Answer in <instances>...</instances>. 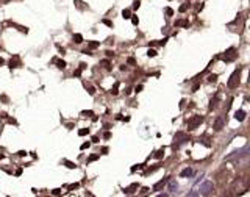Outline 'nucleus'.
Listing matches in <instances>:
<instances>
[{
    "mask_svg": "<svg viewBox=\"0 0 250 197\" xmlns=\"http://www.w3.org/2000/svg\"><path fill=\"white\" fill-rule=\"evenodd\" d=\"M239 78H241V69H236V71L231 74V77L228 78V83H227V86H228L230 89L238 88V85H239Z\"/></svg>",
    "mask_w": 250,
    "mask_h": 197,
    "instance_id": "nucleus-1",
    "label": "nucleus"
},
{
    "mask_svg": "<svg viewBox=\"0 0 250 197\" xmlns=\"http://www.w3.org/2000/svg\"><path fill=\"white\" fill-rule=\"evenodd\" d=\"M202 122H203V116H192L191 119H188V130H195Z\"/></svg>",
    "mask_w": 250,
    "mask_h": 197,
    "instance_id": "nucleus-2",
    "label": "nucleus"
},
{
    "mask_svg": "<svg viewBox=\"0 0 250 197\" xmlns=\"http://www.w3.org/2000/svg\"><path fill=\"white\" fill-rule=\"evenodd\" d=\"M249 155V147H244L241 150H235V152L231 153V155L227 156V161H230V160H235V158H242V156H247Z\"/></svg>",
    "mask_w": 250,
    "mask_h": 197,
    "instance_id": "nucleus-3",
    "label": "nucleus"
},
{
    "mask_svg": "<svg viewBox=\"0 0 250 197\" xmlns=\"http://www.w3.org/2000/svg\"><path fill=\"white\" fill-rule=\"evenodd\" d=\"M213 191H214V185H213L211 182H205L202 186H200L199 194H202V196H209Z\"/></svg>",
    "mask_w": 250,
    "mask_h": 197,
    "instance_id": "nucleus-4",
    "label": "nucleus"
},
{
    "mask_svg": "<svg viewBox=\"0 0 250 197\" xmlns=\"http://www.w3.org/2000/svg\"><path fill=\"white\" fill-rule=\"evenodd\" d=\"M174 141H177V142H174V144H172V149L175 150V149H178L180 146L183 144V142H186V141H188V136H186L185 133H177V135H175V138H174Z\"/></svg>",
    "mask_w": 250,
    "mask_h": 197,
    "instance_id": "nucleus-5",
    "label": "nucleus"
},
{
    "mask_svg": "<svg viewBox=\"0 0 250 197\" xmlns=\"http://www.w3.org/2000/svg\"><path fill=\"white\" fill-rule=\"evenodd\" d=\"M236 49L235 47H231V49H228L227 52L224 53V56H222V59H224L225 63H230V61H235V58H236Z\"/></svg>",
    "mask_w": 250,
    "mask_h": 197,
    "instance_id": "nucleus-6",
    "label": "nucleus"
},
{
    "mask_svg": "<svg viewBox=\"0 0 250 197\" xmlns=\"http://www.w3.org/2000/svg\"><path fill=\"white\" fill-rule=\"evenodd\" d=\"M225 125V116H217V119L214 121V124H213V128L216 130V132H221L222 128H224Z\"/></svg>",
    "mask_w": 250,
    "mask_h": 197,
    "instance_id": "nucleus-7",
    "label": "nucleus"
},
{
    "mask_svg": "<svg viewBox=\"0 0 250 197\" xmlns=\"http://www.w3.org/2000/svg\"><path fill=\"white\" fill-rule=\"evenodd\" d=\"M167 180H169V177H166V178L159 180L158 183H155V185H153V191H161V189L167 185Z\"/></svg>",
    "mask_w": 250,
    "mask_h": 197,
    "instance_id": "nucleus-8",
    "label": "nucleus"
},
{
    "mask_svg": "<svg viewBox=\"0 0 250 197\" xmlns=\"http://www.w3.org/2000/svg\"><path fill=\"white\" fill-rule=\"evenodd\" d=\"M21 66V59H19V56H14V58L9 59V69H16Z\"/></svg>",
    "mask_w": 250,
    "mask_h": 197,
    "instance_id": "nucleus-9",
    "label": "nucleus"
},
{
    "mask_svg": "<svg viewBox=\"0 0 250 197\" xmlns=\"http://www.w3.org/2000/svg\"><path fill=\"white\" fill-rule=\"evenodd\" d=\"M138 188H139L138 183H133V185H130L128 188H124V194H133V192H135Z\"/></svg>",
    "mask_w": 250,
    "mask_h": 197,
    "instance_id": "nucleus-10",
    "label": "nucleus"
},
{
    "mask_svg": "<svg viewBox=\"0 0 250 197\" xmlns=\"http://www.w3.org/2000/svg\"><path fill=\"white\" fill-rule=\"evenodd\" d=\"M235 119L236 121H239V122H242L245 119V111L244 110H238V111L235 113Z\"/></svg>",
    "mask_w": 250,
    "mask_h": 197,
    "instance_id": "nucleus-11",
    "label": "nucleus"
},
{
    "mask_svg": "<svg viewBox=\"0 0 250 197\" xmlns=\"http://www.w3.org/2000/svg\"><path fill=\"white\" fill-rule=\"evenodd\" d=\"M192 174H194V171H192L191 168H186V169H183V171L180 172V177H183V178H186V177H191Z\"/></svg>",
    "mask_w": 250,
    "mask_h": 197,
    "instance_id": "nucleus-12",
    "label": "nucleus"
},
{
    "mask_svg": "<svg viewBox=\"0 0 250 197\" xmlns=\"http://www.w3.org/2000/svg\"><path fill=\"white\" fill-rule=\"evenodd\" d=\"M167 182H169V180H167ZM177 188H178L177 182H175V180H171V182H169V186H167V191H169V192H175Z\"/></svg>",
    "mask_w": 250,
    "mask_h": 197,
    "instance_id": "nucleus-13",
    "label": "nucleus"
},
{
    "mask_svg": "<svg viewBox=\"0 0 250 197\" xmlns=\"http://www.w3.org/2000/svg\"><path fill=\"white\" fill-rule=\"evenodd\" d=\"M175 27H185V28H188L189 22L188 21H183V19H178V21H175Z\"/></svg>",
    "mask_w": 250,
    "mask_h": 197,
    "instance_id": "nucleus-14",
    "label": "nucleus"
},
{
    "mask_svg": "<svg viewBox=\"0 0 250 197\" xmlns=\"http://www.w3.org/2000/svg\"><path fill=\"white\" fill-rule=\"evenodd\" d=\"M100 66H103L106 71H111V63H109V59H102V61H100Z\"/></svg>",
    "mask_w": 250,
    "mask_h": 197,
    "instance_id": "nucleus-15",
    "label": "nucleus"
},
{
    "mask_svg": "<svg viewBox=\"0 0 250 197\" xmlns=\"http://www.w3.org/2000/svg\"><path fill=\"white\" fill-rule=\"evenodd\" d=\"M53 63H56V66H58L59 69H64V67H66V61H63V59H56V58H53Z\"/></svg>",
    "mask_w": 250,
    "mask_h": 197,
    "instance_id": "nucleus-16",
    "label": "nucleus"
},
{
    "mask_svg": "<svg viewBox=\"0 0 250 197\" xmlns=\"http://www.w3.org/2000/svg\"><path fill=\"white\" fill-rule=\"evenodd\" d=\"M74 41H75V44H81L83 42V36L80 35V33H75L74 35Z\"/></svg>",
    "mask_w": 250,
    "mask_h": 197,
    "instance_id": "nucleus-17",
    "label": "nucleus"
},
{
    "mask_svg": "<svg viewBox=\"0 0 250 197\" xmlns=\"http://www.w3.org/2000/svg\"><path fill=\"white\" fill-rule=\"evenodd\" d=\"M99 45H100L99 41H89V42H88V47L91 49V50H92V49H97Z\"/></svg>",
    "mask_w": 250,
    "mask_h": 197,
    "instance_id": "nucleus-18",
    "label": "nucleus"
},
{
    "mask_svg": "<svg viewBox=\"0 0 250 197\" xmlns=\"http://www.w3.org/2000/svg\"><path fill=\"white\" fill-rule=\"evenodd\" d=\"M163 156H164V149H159L158 152L155 153V158H158V160H161Z\"/></svg>",
    "mask_w": 250,
    "mask_h": 197,
    "instance_id": "nucleus-19",
    "label": "nucleus"
},
{
    "mask_svg": "<svg viewBox=\"0 0 250 197\" xmlns=\"http://www.w3.org/2000/svg\"><path fill=\"white\" fill-rule=\"evenodd\" d=\"M117 92H119V83L116 81V83H114V86H113V89H111V94H113V95H116Z\"/></svg>",
    "mask_w": 250,
    "mask_h": 197,
    "instance_id": "nucleus-20",
    "label": "nucleus"
},
{
    "mask_svg": "<svg viewBox=\"0 0 250 197\" xmlns=\"http://www.w3.org/2000/svg\"><path fill=\"white\" fill-rule=\"evenodd\" d=\"M122 17H124V19H130V17H131L130 9H124V11H122Z\"/></svg>",
    "mask_w": 250,
    "mask_h": 197,
    "instance_id": "nucleus-21",
    "label": "nucleus"
},
{
    "mask_svg": "<svg viewBox=\"0 0 250 197\" xmlns=\"http://www.w3.org/2000/svg\"><path fill=\"white\" fill-rule=\"evenodd\" d=\"M64 164L67 166L69 169H75V168H77V164H74L72 161H67V160H64Z\"/></svg>",
    "mask_w": 250,
    "mask_h": 197,
    "instance_id": "nucleus-22",
    "label": "nucleus"
},
{
    "mask_svg": "<svg viewBox=\"0 0 250 197\" xmlns=\"http://www.w3.org/2000/svg\"><path fill=\"white\" fill-rule=\"evenodd\" d=\"M74 3H75V6H77L78 9H85V8H86V6L81 5V0H74Z\"/></svg>",
    "mask_w": 250,
    "mask_h": 197,
    "instance_id": "nucleus-23",
    "label": "nucleus"
},
{
    "mask_svg": "<svg viewBox=\"0 0 250 197\" xmlns=\"http://www.w3.org/2000/svg\"><path fill=\"white\" fill-rule=\"evenodd\" d=\"M217 100H219V97L216 95V97L211 100V103H209V110H213V108H214V106H216V103H217Z\"/></svg>",
    "mask_w": 250,
    "mask_h": 197,
    "instance_id": "nucleus-24",
    "label": "nucleus"
},
{
    "mask_svg": "<svg viewBox=\"0 0 250 197\" xmlns=\"http://www.w3.org/2000/svg\"><path fill=\"white\" fill-rule=\"evenodd\" d=\"M89 133V128H81V130H78V135L80 136H86Z\"/></svg>",
    "mask_w": 250,
    "mask_h": 197,
    "instance_id": "nucleus-25",
    "label": "nucleus"
},
{
    "mask_svg": "<svg viewBox=\"0 0 250 197\" xmlns=\"http://www.w3.org/2000/svg\"><path fill=\"white\" fill-rule=\"evenodd\" d=\"M147 56H150V58H153V56H156V50H153V49H149V52H147Z\"/></svg>",
    "mask_w": 250,
    "mask_h": 197,
    "instance_id": "nucleus-26",
    "label": "nucleus"
},
{
    "mask_svg": "<svg viewBox=\"0 0 250 197\" xmlns=\"http://www.w3.org/2000/svg\"><path fill=\"white\" fill-rule=\"evenodd\" d=\"M186 9H188V3H183V5L178 8V11H180V13H185Z\"/></svg>",
    "mask_w": 250,
    "mask_h": 197,
    "instance_id": "nucleus-27",
    "label": "nucleus"
},
{
    "mask_svg": "<svg viewBox=\"0 0 250 197\" xmlns=\"http://www.w3.org/2000/svg\"><path fill=\"white\" fill-rule=\"evenodd\" d=\"M99 156H100V155H91V156L88 158V163H92V161H95V160H99Z\"/></svg>",
    "mask_w": 250,
    "mask_h": 197,
    "instance_id": "nucleus-28",
    "label": "nucleus"
},
{
    "mask_svg": "<svg viewBox=\"0 0 250 197\" xmlns=\"http://www.w3.org/2000/svg\"><path fill=\"white\" fill-rule=\"evenodd\" d=\"M139 6H141V2H139V0H135V2H133V8L138 9Z\"/></svg>",
    "mask_w": 250,
    "mask_h": 197,
    "instance_id": "nucleus-29",
    "label": "nucleus"
},
{
    "mask_svg": "<svg viewBox=\"0 0 250 197\" xmlns=\"http://www.w3.org/2000/svg\"><path fill=\"white\" fill-rule=\"evenodd\" d=\"M131 22H133V24H135V25H138V24H139V19H138V16H131Z\"/></svg>",
    "mask_w": 250,
    "mask_h": 197,
    "instance_id": "nucleus-30",
    "label": "nucleus"
},
{
    "mask_svg": "<svg viewBox=\"0 0 250 197\" xmlns=\"http://www.w3.org/2000/svg\"><path fill=\"white\" fill-rule=\"evenodd\" d=\"M164 13H166L167 16H172V14H174V9H172V8H166Z\"/></svg>",
    "mask_w": 250,
    "mask_h": 197,
    "instance_id": "nucleus-31",
    "label": "nucleus"
},
{
    "mask_svg": "<svg viewBox=\"0 0 250 197\" xmlns=\"http://www.w3.org/2000/svg\"><path fill=\"white\" fill-rule=\"evenodd\" d=\"M216 80H217V75H216V74H213V75L208 77V81H216Z\"/></svg>",
    "mask_w": 250,
    "mask_h": 197,
    "instance_id": "nucleus-32",
    "label": "nucleus"
},
{
    "mask_svg": "<svg viewBox=\"0 0 250 197\" xmlns=\"http://www.w3.org/2000/svg\"><path fill=\"white\" fill-rule=\"evenodd\" d=\"M80 75H81V69H75V71H74V77H80Z\"/></svg>",
    "mask_w": 250,
    "mask_h": 197,
    "instance_id": "nucleus-33",
    "label": "nucleus"
},
{
    "mask_svg": "<svg viewBox=\"0 0 250 197\" xmlns=\"http://www.w3.org/2000/svg\"><path fill=\"white\" fill-rule=\"evenodd\" d=\"M188 196L189 197H195V196H200V194H199V191H191V192H188Z\"/></svg>",
    "mask_w": 250,
    "mask_h": 197,
    "instance_id": "nucleus-34",
    "label": "nucleus"
},
{
    "mask_svg": "<svg viewBox=\"0 0 250 197\" xmlns=\"http://www.w3.org/2000/svg\"><path fill=\"white\" fill-rule=\"evenodd\" d=\"M56 49L59 50V53H61V55H64V53H66V50L63 49V47H61V45H59V44H56Z\"/></svg>",
    "mask_w": 250,
    "mask_h": 197,
    "instance_id": "nucleus-35",
    "label": "nucleus"
},
{
    "mask_svg": "<svg viewBox=\"0 0 250 197\" xmlns=\"http://www.w3.org/2000/svg\"><path fill=\"white\" fill-rule=\"evenodd\" d=\"M142 168H144V164H138V166H133V168H131V172H135L136 169H142Z\"/></svg>",
    "mask_w": 250,
    "mask_h": 197,
    "instance_id": "nucleus-36",
    "label": "nucleus"
},
{
    "mask_svg": "<svg viewBox=\"0 0 250 197\" xmlns=\"http://www.w3.org/2000/svg\"><path fill=\"white\" fill-rule=\"evenodd\" d=\"M102 22H103L105 25H108V27H113V22H111V21H108V19H103Z\"/></svg>",
    "mask_w": 250,
    "mask_h": 197,
    "instance_id": "nucleus-37",
    "label": "nucleus"
},
{
    "mask_svg": "<svg viewBox=\"0 0 250 197\" xmlns=\"http://www.w3.org/2000/svg\"><path fill=\"white\" fill-rule=\"evenodd\" d=\"M88 92H89L91 95H94V94H95V89L92 88V86H89V88H88Z\"/></svg>",
    "mask_w": 250,
    "mask_h": 197,
    "instance_id": "nucleus-38",
    "label": "nucleus"
},
{
    "mask_svg": "<svg viewBox=\"0 0 250 197\" xmlns=\"http://www.w3.org/2000/svg\"><path fill=\"white\" fill-rule=\"evenodd\" d=\"M78 188V183H74V185H69V191H72V189H77Z\"/></svg>",
    "mask_w": 250,
    "mask_h": 197,
    "instance_id": "nucleus-39",
    "label": "nucleus"
},
{
    "mask_svg": "<svg viewBox=\"0 0 250 197\" xmlns=\"http://www.w3.org/2000/svg\"><path fill=\"white\" fill-rule=\"evenodd\" d=\"M89 146H91L89 142H83V144H81V147H80V149H81V150H85V149H88Z\"/></svg>",
    "mask_w": 250,
    "mask_h": 197,
    "instance_id": "nucleus-40",
    "label": "nucleus"
},
{
    "mask_svg": "<svg viewBox=\"0 0 250 197\" xmlns=\"http://www.w3.org/2000/svg\"><path fill=\"white\" fill-rule=\"evenodd\" d=\"M81 114L83 116H94V113L92 111H81Z\"/></svg>",
    "mask_w": 250,
    "mask_h": 197,
    "instance_id": "nucleus-41",
    "label": "nucleus"
},
{
    "mask_svg": "<svg viewBox=\"0 0 250 197\" xmlns=\"http://www.w3.org/2000/svg\"><path fill=\"white\" fill-rule=\"evenodd\" d=\"M106 56H108V58L114 56V52H113V50H106Z\"/></svg>",
    "mask_w": 250,
    "mask_h": 197,
    "instance_id": "nucleus-42",
    "label": "nucleus"
},
{
    "mask_svg": "<svg viewBox=\"0 0 250 197\" xmlns=\"http://www.w3.org/2000/svg\"><path fill=\"white\" fill-rule=\"evenodd\" d=\"M103 138H105V139H109V138H111V133H109V132L103 133Z\"/></svg>",
    "mask_w": 250,
    "mask_h": 197,
    "instance_id": "nucleus-43",
    "label": "nucleus"
},
{
    "mask_svg": "<svg viewBox=\"0 0 250 197\" xmlns=\"http://www.w3.org/2000/svg\"><path fill=\"white\" fill-rule=\"evenodd\" d=\"M53 194H55V196H59V194H61V189H53Z\"/></svg>",
    "mask_w": 250,
    "mask_h": 197,
    "instance_id": "nucleus-44",
    "label": "nucleus"
},
{
    "mask_svg": "<svg viewBox=\"0 0 250 197\" xmlns=\"http://www.w3.org/2000/svg\"><path fill=\"white\" fill-rule=\"evenodd\" d=\"M17 155H19V156H25L27 152H25V150H21V152H17Z\"/></svg>",
    "mask_w": 250,
    "mask_h": 197,
    "instance_id": "nucleus-45",
    "label": "nucleus"
},
{
    "mask_svg": "<svg viewBox=\"0 0 250 197\" xmlns=\"http://www.w3.org/2000/svg\"><path fill=\"white\" fill-rule=\"evenodd\" d=\"M136 92H141L142 91V85H139V86H136V89H135Z\"/></svg>",
    "mask_w": 250,
    "mask_h": 197,
    "instance_id": "nucleus-46",
    "label": "nucleus"
},
{
    "mask_svg": "<svg viewBox=\"0 0 250 197\" xmlns=\"http://www.w3.org/2000/svg\"><path fill=\"white\" fill-rule=\"evenodd\" d=\"M127 63H128V64H135V58H128V61H127Z\"/></svg>",
    "mask_w": 250,
    "mask_h": 197,
    "instance_id": "nucleus-47",
    "label": "nucleus"
},
{
    "mask_svg": "<svg viewBox=\"0 0 250 197\" xmlns=\"http://www.w3.org/2000/svg\"><path fill=\"white\" fill-rule=\"evenodd\" d=\"M166 42H167V38H164V39H163V41H159V45H164Z\"/></svg>",
    "mask_w": 250,
    "mask_h": 197,
    "instance_id": "nucleus-48",
    "label": "nucleus"
},
{
    "mask_svg": "<svg viewBox=\"0 0 250 197\" xmlns=\"http://www.w3.org/2000/svg\"><path fill=\"white\" fill-rule=\"evenodd\" d=\"M199 86H200L199 83H197V85H194V88H192V92H195V91H197V89H199Z\"/></svg>",
    "mask_w": 250,
    "mask_h": 197,
    "instance_id": "nucleus-49",
    "label": "nucleus"
},
{
    "mask_svg": "<svg viewBox=\"0 0 250 197\" xmlns=\"http://www.w3.org/2000/svg\"><path fill=\"white\" fill-rule=\"evenodd\" d=\"M80 69H81V71H85V69H86V64H85V63H81V64H80Z\"/></svg>",
    "mask_w": 250,
    "mask_h": 197,
    "instance_id": "nucleus-50",
    "label": "nucleus"
},
{
    "mask_svg": "<svg viewBox=\"0 0 250 197\" xmlns=\"http://www.w3.org/2000/svg\"><path fill=\"white\" fill-rule=\"evenodd\" d=\"M147 192H149V188H144V189L141 191V194H147Z\"/></svg>",
    "mask_w": 250,
    "mask_h": 197,
    "instance_id": "nucleus-51",
    "label": "nucleus"
},
{
    "mask_svg": "<svg viewBox=\"0 0 250 197\" xmlns=\"http://www.w3.org/2000/svg\"><path fill=\"white\" fill-rule=\"evenodd\" d=\"M102 153H108V147H102Z\"/></svg>",
    "mask_w": 250,
    "mask_h": 197,
    "instance_id": "nucleus-52",
    "label": "nucleus"
},
{
    "mask_svg": "<svg viewBox=\"0 0 250 197\" xmlns=\"http://www.w3.org/2000/svg\"><path fill=\"white\" fill-rule=\"evenodd\" d=\"M21 174H22V169H21V168H19V169H17V171H16V175H21Z\"/></svg>",
    "mask_w": 250,
    "mask_h": 197,
    "instance_id": "nucleus-53",
    "label": "nucleus"
},
{
    "mask_svg": "<svg viewBox=\"0 0 250 197\" xmlns=\"http://www.w3.org/2000/svg\"><path fill=\"white\" fill-rule=\"evenodd\" d=\"M5 64V61H3V58H0V66H3Z\"/></svg>",
    "mask_w": 250,
    "mask_h": 197,
    "instance_id": "nucleus-54",
    "label": "nucleus"
},
{
    "mask_svg": "<svg viewBox=\"0 0 250 197\" xmlns=\"http://www.w3.org/2000/svg\"><path fill=\"white\" fill-rule=\"evenodd\" d=\"M2 158H5V155H2V153H0V160H2Z\"/></svg>",
    "mask_w": 250,
    "mask_h": 197,
    "instance_id": "nucleus-55",
    "label": "nucleus"
}]
</instances>
